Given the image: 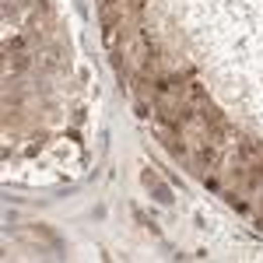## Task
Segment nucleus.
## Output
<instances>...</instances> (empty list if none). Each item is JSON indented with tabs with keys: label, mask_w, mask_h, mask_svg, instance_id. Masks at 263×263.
Wrapping results in <instances>:
<instances>
[{
	"label": "nucleus",
	"mask_w": 263,
	"mask_h": 263,
	"mask_svg": "<svg viewBox=\"0 0 263 263\" xmlns=\"http://www.w3.org/2000/svg\"><path fill=\"white\" fill-rule=\"evenodd\" d=\"M214 162H218V147H214V144H203V147L197 151V165H203V169H211Z\"/></svg>",
	"instance_id": "1"
},
{
	"label": "nucleus",
	"mask_w": 263,
	"mask_h": 263,
	"mask_svg": "<svg viewBox=\"0 0 263 263\" xmlns=\"http://www.w3.org/2000/svg\"><path fill=\"white\" fill-rule=\"evenodd\" d=\"M183 95H186L190 102H203V98H207V88H203L200 81H190V84L183 88Z\"/></svg>",
	"instance_id": "2"
},
{
	"label": "nucleus",
	"mask_w": 263,
	"mask_h": 263,
	"mask_svg": "<svg viewBox=\"0 0 263 263\" xmlns=\"http://www.w3.org/2000/svg\"><path fill=\"white\" fill-rule=\"evenodd\" d=\"M228 203H232V207H235L239 214H246V211H249V203H246V200H239L235 193H228Z\"/></svg>",
	"instance_id": "3"
}]
</instances>
